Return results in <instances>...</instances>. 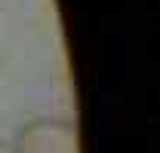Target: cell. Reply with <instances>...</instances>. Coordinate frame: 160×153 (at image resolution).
<instances>
[{"label":"cell","mask_w":160,"mask_h":153,"mask_svg":"<svg viewBox=\"0 0 160 153\" xmlns=\"http://www.w3.org/2000/svg\"><path fill=\"white\" fill-rule=\"evenodd\" d=\"M16 153H80L77 129L62 119H31L16 138Z\"/></svg>","instance_id":"obj_1"}]
</instances>
